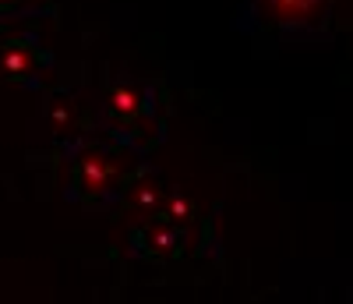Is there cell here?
<instances>
[{
	"label": "cell",
	"mask_w": 353,
	"mask_h": 304,
	"mask_svg": "<svg viewBox=\"0 0 353 304\" xmlns=\"http://www.w3.org/2000/svg\"><path fill=\"white\" fill-rule=\"evenodd\" d=\"M131 188V177L124 173V163L117 152L96 142H78L71 149V177H68V191L74 202L85 209H106L117 198H124Z\"/></svg>",
	"instance_id": "6da1fadb"
},
{
	"label": "cell",
	"mask_w": 353,
	"mask_h": 304,
	"mask_svg": "<svg viewBox=\"0 0 353 304\" xmlns=\"http://www.w3.org/2000/svg\"><path fill=\"white\" fill-rule=\"evenodd\" d=\"M106 113L110 124L121 131L128 142H138L145 131L141 128H156V103H152V88L138 85V82H124L117 85L110 99H106Z\"/></svg>",
	"instance_id": "7a4b0ae2"
},
{
	"label": "cell",
	"mask_w": 353,
	"mask_h": 304,
	"mask_svg": "<svg viewBox=\"0 0 353 304\" xmlns=\"http://www.w3.org/2000/svg\"><path fill=\"white\" fill-rule=\"evenodd\" d=\"M261 8V21L279 28V32L304 39L314 36L321 21L329 18V0H254Z\"/></svg>",
	"instance_id": "3957f363"
}]
</instances>
